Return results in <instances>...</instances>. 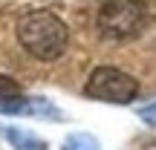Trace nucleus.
Returning a JSON list of instances; mask_svg holds the SVG:
<instances>
[{
	"label": "nucleus",
	"instance_id": "obj_1",
	"mask_svg": "<svg viewBox=\"0 0 156 150\" xmlns=\"http://www.w3.org/2000/svg\"><path fill=\"white\" fill-rule=\"evenodd\" d=\"M15 35L20 40V46L29 52L32 58L44 64H52L67 52L69 44V29L55 12L49 9H32L17 20Z\"/></svg>",
	"mask_w": 156,
	"mask_h": 150
},
{
	"label": "nucleus",
	"instance_id": "obj_2",
	"mask_svg": "<svg viewBox=\"0 0 156 150\" xmlns=\"http://www.w3.org/2000/svg\"><path fill=\"white\" fill-rule=\"evenodd\" d=\"M95 23L107 40H130L145 32L147 9L139 0H107V3H101Z\"/></svg>",
	"mask_w": 156,
	"mask_h": 150
},
{
	"label": "nucleus",
	"instance_id": "obj_3",
	"mask_svg": "<svg viewBox=\"0 0 156 150\" xmlns=\"http://www.w3.org/2000/svg\"><path fill=\"white\" fill-rule=\"evenodd\" d=\"M84 95L104 104H130L139 95V81L116 67H95L84 84Z\"/></svg>",
	"mask_w": 156,
	"mask_h": 150
},
{
	"label": "nucleus",
	"instance_id": "obj_4",
	"mask_svg": "<svg viewBox=\"0 0 156 150\" xmlns=\"http://www.w3.org/2000/svg\"><path fill=\"white\" fill-rule=\"evenodd\" d=\"M0 113L3 116H38V118H61V110L49 98L26 95L15 78L0 72Z\"/></svg>",
	"mask_w": 156,
	"mask_h": 150
},
{
	"label": "nucleus",
	"instance_id": "obj_5",
	"mask_svg": "<svg viewBox=\"0 0 156 150\" xmlns=\"http://www.w3.org/2000/svg\"><path fill=\"white\" fill-rule=\"evenodd\" d=\"M3 136L9 139V145L15 150H49V145H46L41 136L29 133V130H23V127H6Z\"/></svg>",
	"mask_w": 156,
	"mask_h": 150
},
{
	"label": "nucleus",
	"instance_id": "obj_6",
	"mask_svg": "<svg viewBox=\"0 0 156 150\" xmlns=\"http://www.w3.org/2000/svg\"><path fill=\"white\" fill-rule=\"evenodd\" d=\"M61 150H101V141L93 133H73V136H67Z\"/></svg>",
	"mask_w": 156,
	"mask_h": 150
},
{
	"label": "nucleus",
	"instance_id": "obj_7",
	"mask_svg": "<svg viewBox=\"0 0 156 150\" xmlns=\"http://www.w3.org/2000/svg\"><path fill=\"white\" fill-rule=\"evenodd\" d=\"M139 118L145 124H151V127H156V101H151V104H145V107H139Z\"/></svg>",
	"mask_w": 156,
	"mask_h": 150
}]
</instances>
